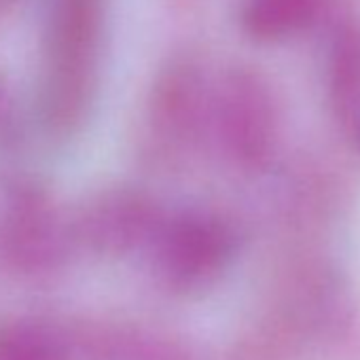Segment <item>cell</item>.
I'll use <instances>...</instances> for the list:
<instances>
[{
    "label": "cell",
    "instance_id": "obj_3",
    "mask_svg": "<svg viewBox=\"0 0 360 360\" xmlns=\"http://www.w3.org/2000/svg\"><path fill=\"white\" fill-rule=\"evenodd\" d=\"M318 0H248L246 26L261 39H278L305 28L316 15Z\"/></svg>",
    "mask_w": 360,
    "mask_h": 360
},
{
    "label": "cell",
    "instance_id": "obj_1",
    "mask_svg": "<svg viewBox=\"0 0 360 360\" xmlns=\"http://www.w3.org/2000/svg\"><path fill=\"white\" fill-rule=\"evenodd\" d=\"M229 255V238L223 227L208 221L180 225L165 244V267L178 282L193 284L210 278Z\"/></svg>",
    "mask_w": 360,
    "mask_h": 360
},
{
    "label": "cell",
    "instance_id": "obj_2",
    "mask_svg": "<svg viewBox=\"0 0 360 360\" xmlns=\"http://www.w3.org/2000/svg\"><path fill=\"white\" fill-rule=\"evenodd\" d=\"M225 127L240 157L246 161L265 157L274 138V108L261 83L244 77L231 87L225 108Z\"/></svg>",
    "mask_w": 360,
    "mask_h": 360
},
{
    "label": "cell",
    "instance_id": "obj_4",
    "mask_svg": "<svg viewBox=\"0 0 360 360\" xmlns=\"http://www.w3.org/2000/svg\"><path fill=\"white\" fill-rule=\"evenodd\" d=\"M0 360H58V354L43 333L18 326L0 337Z\"/></svg>",
    "mask_w": 360,
    "mask_h": 360
}]
</instances>
